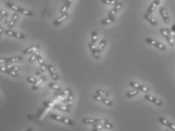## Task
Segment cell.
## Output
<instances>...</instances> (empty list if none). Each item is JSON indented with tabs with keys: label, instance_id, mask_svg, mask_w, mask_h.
Returning <instances> with one entry per match:
<instances>
[{
	"label": "cell",
	"instance_id": "1",
	"mask_svg": "<svg viewBox=\"0 0 175 131\" xmlns=\"http://www.w3.org/2000/svg\"><path fill=\"white\" fill-rule=\"evenodd\" d=\"M6 6L10 9L11 10L14 11H17L18 13H20L22 14L25 15V16H28V17H32L33 16V12L30 10H27V9H23V8H20L17 5H15L11 2H6Z\"/></svg>",
	"mask_w": 175,
	"mask_h": 131
},
{
	"label": "cell",
	"instance_id": "2",
	"mask_svg": "<svg viewBox=\"0 0 175 131\" xmlns=\"http://www.w3.org/2000/svg\"><path fill=\"white\" fill-rule=\"evenodd\" d=\"M50 118H52V120H55V121H58V122H61L65 124L69 125V126H73L74 125V121L69 118H65V117L61 116L59 115L54 114V113H52V114L49 115Z\"/></svg>",
	"mask_w": 175,
	"mask_h": 131
},
{
	"label": "cell",
	"instance_id": "3",
	"mask_svg": "<svg viewBox=\"0 0 175 131\" xmlns=\"http://www.w3.org/2000/svg\"><path fill=\"white\" fill-rule=\"evenodd\" d=\"M159 32L161 33L163 38L165 39L167 42L168 43V45L171 47L174 46V43L173 40H172V37H171V31L169 28H161L159 30Z\"/></svg>",
	"mask_w": 175,
	"mask_h": 131
},
{
	"label": "cell",
	"instance_id": "4",
	"mask_svg": "<svg viewBox=\"0 0 175 131\" xmlns=\"http://www.w3.org/2000/svg\"><path fill=\"white\" fill-rule=\"evenodd\" d=\"M24 58L21 56L12 57H0V64H11L14 63L22 62Z\"/></svg>",
	"mask_w": 175,
	"mask_h": 131
},
{
	"label": "cell",
	"instance_id": "5",
	"mask_svg": "<svg viewBox=\"0 0 175 131\" xmlns=\"http://www.w3.org/2000/svg\"><path fill=\"white\" fill-rule=\"evenodd\" d=\"M145 41H146L147 44L153 45V46H154V47H156V48H158L160 51H165V49H166V47H165L164 45H162L161 42L157 41L156 40H155V39H151V38H146V39H145Z\"/></svg>",
	"mask_w": 175,
	"mask_h": 131
},
{
	"label": "cell",
	"instance_id": "6",
	"mask_svg": "<svg viewBox=\"0 0 175 131\" xmlns=\"http://www.w3.org/2000/svg\"><path fill=\"white\" fill-rule=\"evenodd\" d=\"M129 86L131 87V88L135 89V90H137L138 91L145 93H147L149 91V88H147V87L144 86V85H142V84H137V83L134 82H130Z\"/></svg>",
	"mask_w": 175,
	"mask_h": 131
},
{
	"label": "cell",
	"instance_id": "7",
	"mask_svg": "<svg viewBox=\"0 0 175 131\" xmlns=\"http://www.w3.org/2000/svg\"><path fill=\"white\" fill-rule=\"evenodd\" d=\"M5 34L8 36L13 37V38H15L17 39H24L25 38V36L22 33H20L18 32H16V31H14L12 30H5Z\"/></svg>",
	"mask_w": 175,
	"mask_h": 131
},
{
	"label": "cell",
	"instance_id": "8",
	"mask_svg": "<svg viewBox=\"0 0 175 131\" xmlns=\"http://www.w3.org/2000/svg\"><path fill=\"white\" fill-rule=\"evenodd\" d=\"M47 70L49 73L50 76L53 81H57L59 79V75L56 72V69L52 64H47Z\"/></svg>",
	"mask_w": 175,
	"mask_h": 131
},
{
	"label": "cell",
	"instance_id": "9",
	"mask_svg": "<svg viewBox=\"0 0 175 131\" xmlns=\"http://www.w3.org/2000/svg\"><path fill=\"white\" fill-rule=\"evenodd\" d=\"M92 98H93L94 100L103 103L104 105H108V106H112V105H113V103H112L111 100H110V99H106V97H100V96H98V95L97 94H94L92 96Z\"/></svg>",
	"mask_w": 175,
	"mask_h": 131
},
{
	"label": "cell",
	"instance_id": "10",
	"mask_svg": "<svg viewBox=\"0 0 175 131\" xmlns=\"http://www.w3.org/2000/svg\"><path fill=\"white\" fill-rule=\"evenodd\" d=\"M144 99L148 100L149 102H151L152 103H153L154 105H157V106H162L163 105V103H162L160 99H157L153 96L152 95H149V94H145L144 96Z\"/></svg>",
	"mask_w": 175,
	"mask_h": 131
},
{
	"label": "cell",
	"instance_id": "11",
	"mask_svg": "<svg viewBox=\"0 0 175 131\" xmlns=\"http://www.w3.org/2000/svg\"><path fill=\"white\" fill-rule=\"evenodd\" d=\"M82 122L85 124H103V120L101 119H95V118H83L82 120Z\"/></svg>",
	"mask_w": 175,
	"mask_h": 131
},
{
	"label": "cell",
	"instance_id": "12",
	"mask_svg": "<svg viewBox=\"0 0 175 131\" xmlns=\"http://www.w3.org/2000/svg\"><path fill=\"white\" fill-rule=\"evenodd\" d=\"M68 17H69V14L67 13V12L62 14L60 17H58L57 19L54 20V21H53V24H54V26H59L61 24H63V22L68 18Z\"/></svg>",
	"mask_w": 175,
	"mask_h": 131
},
{
	"label": "cell",
	"instance_id": "13",
	"mask_svg": "<svg viewBox=\"0 0 175 131\" xmlns=\"http://www.w3.org/2000/svg\"><path fill=\"white\" fill-rule=\"evenodd\" d=\"M158 122H159L160 124H162V125H164V126H165V127H168L169 129H171V130L175 131L174 124L170 122V121H168V120H166V119L164 118H158Z\"/></svg>",
	"mask_w": 175,
	"mask_h": 131
},
{
	"label": "cell",
	"instance_id": "14",
	"mask_svg": "<svg viewBox=\"0 0 175 131\" xmlns=\"http://www.w3.org/2000/svg\"><path fill=\"white\" fill-rule=\"evenodd\" d=\"M0 72L2 73H5L7 75H10L13 78H17L18 76V73L17 72L12 71L11 69H9V68L4 66H0Z\"/></svg>",
	"mask_w": 175,
	"mask_h": 131
},
{
	"label": "cell",
	"instance_id": "15",
	"mask_svg": "<svg viewBox=\"0 0 175 131\" xmlns=\"http://www.w3.org/2000/svg\"><path fill=\"white\" fill-rule=\"evenodd\" d=\"M40 50V46L39 45H34V46H30V47H28L25 48L24 50H23L22 51V54H24V55H27V54H32V53H34L36 51H39Z\"/></svg>",
	"mask_w": 175,
	"mask_h": 131
},
{
	"label": "cell",
	"instance_id": "16",
	"mask_svg": "<svg viewBox=\"0 0 175 131\" xmlns=\"http://www.w3.org/2000/svg\"><path fill=\"white\" fill-rule=\"evenodd\" d=\"M88 48L89 50H90V51H91L94 58L95 59V60H100V54L97 53V47H95V45H94L93 43L90 42V43L88 44Z\"/></svg>",
	"mask_w": 175,
	"mask_h": 131
},
{
	"label": "cell",
	"instance_id": "17",
	"mask_svg": "<svg viewBox=\"0 0 175 131\" xmlns=\"http://www.w3.org/2000/svg\"><path fill=\"white\" fill-rule=\"evenodd\" d=\"M159 11L160 14L162 16V20H163L164 24H168L169 22H170V17H169V15L168 12H167L166 9H164V7H161L159 9Z\"/></svg>",
	"mask_w": 175,
	"mask_h": 131
},
{
	"label": "cell",
	"instance_id": "18",
	"mask_svg": "<svg viewBox=\"0 0 175 131\" xmlns=\"http://www.w3.org/2000/svg\"><path fill=\"white\" fill-rule=\"evenodd\" d=\"M73 97H74L73 92L71 90H69V93H68V95L67 96V97L62 100L63 103H65V104L67 105V107L69 108L70 105L72 104V101H73Z\"/></svg>",
	"mask_w": 175,
	"mask_h": 131
},
{
	"label": "cell",
	"instance_id": "19",
	"mask_svg": "<svg viewBox=\"0 0 175 131\" xmlns=\"http://www.w3.org/2000/svg\"><path fill=\"white\" fill-rule=\"evenodd\" d=\"M122 7V2H119V3H118L116 5H115V6L113 7V9H111L110 11L109 12L108 17H113V16H115V14L119 11V10L121 9Z\"/></svg>",
	"mask_w": 175,
	"mask_h": 131
},
{
	"label": "cell",
	"instance_id": "20",
	"mask_svg": "<svg viewBox=\"0 0 175 131\" xmlns=\"http://www.w3.org/2000/svg\"><path fill=\"white\" fill-rule=\"evenodd\" d=\"M73 1V0H66V1H65L64 4H63V6L61 7V10H60V12H61V14L66 13V12L68 11V9H69V8L70 7V5H71Z\"/></svg>",
	"mask_w": 175,
	"mask_h": 131
},
{
	"label": "cell",
	"instance_id": "21",
	"mask_svg": "<svg viewBox=\"0 0 175 131\" xmlns=\"http://www.w3.org/2000/svg\"><path fill=\"white\" fill-rule=\"evenodd\" d=\"M159 3L160 2L158 1V0H153L151 4L149 5V6L148 7V9H147V13L148 14H152V13L153 12L155 8H156L157 5H158Z\"/></svg>",
	"mask_w": 175,
	"mask_h": 131
},
{
	"label": "cell",
	"instance_id": "22",
	"mask_svg": "<svg viewBox=\"0 0 175 131\" xmlns=\"http://www.w3.org/2000/svg\"><path fill=\"white\" fill-rule=\"evenodd\" d=\"M17 19H18V15H17V14H13V15H12V17H11V20L9 22V24H8V27H9V30H11V28H13L14 26H15Z\"/></svg>",
	"mask_w": 175,
	"mask_h": 131
},
{
	"label": "cell",
	"instance_id": "23",
	"mask_svg": "<svg viewBox=\"0 0 175 131\" xmlns=\"http://www.w3.org/2000/svg\"><path fill=\"white\" fill-rule=\"evenodd\" d=\"M143 18H144L147 21H148L150 24H152L153 26H156L157 25V21L154 19L153 17H152L151 14H148L147 13H145L143 14Z\"/></svg>",
	"mask_w": 175,
	"mask_h": 131
},
{
	"label": "cell",
	"instance_id": "24",
	"mask_svg": "<svg viewBox=\"0 0 175 131\" xmlns=\"http://www.w3.org/2000/svg\"><path fill=\"white\" fill-rule=\"evenodd\" d=\"M116 18L115 16H113V17H106V18L101 20L100 23H101L102 25H108V24H111L112 23H114L116 21Z\"/></svg>",
	"mask_w": 175,
	"mask_h": 131
},
{
	"label": "cell",
	"instance_id": "25",
	"mask_svg": "<svg viewBox=\"0 0 175 131\" xmlns=\"http://www.w3.org/2000/svg\"><path fill=\"white\" fill-rule=\"evenodd\" d=\"M41 54L42 53L39 51H39H36L34 52V53H32V54L30 55V58L28 59V62L29 63L35 62V61L37 60V58H38Z\"/></svg>",
	"mask_w": 175,
	"mask_h": 131
},
{
	"label": "cell",
	"instance_id": "26",
	"mask_svg": "<svg viewBox=\"0 0 175 131\" xmlns=\"http://www.w3.org/2000/svg\"><path fill=\"white\" fill-rule=\"evenodd\" d=\"M106 41L105 40V39H102L101 41H100L99 45H98V47H97V53L98 54H100L104 50V48H105V47H106Z\"/></svg>",
	"mask_w": 175,
	"mask_h": 131
},
{
	"label": "cell",
	"instance_id": "27",
	"mask_svg": "<svg viewBox=\"0 0 175 131\" xmlns=\"http://www.w3.org/2000/svg\"><path fill=\"white\" fill-rule=\"evenodd\" d=\"M48 87H49L51 89H52V90L57 91V92H61V90H62V88H61V86H59V85H57V84L53 83V82H50L49 83H48Z\"/></svg>",
	"mask_w": 175,
	"mask_h": 131
},
{
	"label": "cell",
	"instance_id": "28",
	"mask_svg": "<svg viewBox=\"0 0 175 131\" xmlns=\"http://www.w3.org/2000/svg\"><path fill=\"white\" fill-rule=\"evenodd\" d=\"M103 128L105 129H112L113 128V124L110 123L107 119H103Z\"/></svg>",
	"mask_w": 175,
	"mask_h": 131
},
{
	"label": "cell",
	"instance_id": "29",
	"mask_svg": "<svg viewBox=\"0 0 175 131\" xmlns=\"http://www.w3.org/2000/svg\"><path fill=\"white\" fill-rule=\"evenodd\" d=\"M54 109H56L59 110V111H62V112H70V109H69V108L67 107V106H63V105H59V104L54 105Z\"/></svg>",
	"mask_w": 175,
	"mask_h": 131
},
{
	"label": "cell",
	"instance_id": "30",
	"mask_svg": "<svg viewBox=\"0 0 175 131\" xmlns=\"http://www.w3.org/2000/svg\"><path fill=\"white\" fill-rule=\"evenodd\" d=\"M95 94L98 95L100 97H106V98L110 97V94H109L108 92H106V91L104 90H100V89H97V90H95Z\"/></svg>",
	"mask_w": 175,
	"mask_h": 131
},
{
	"label": "cell",
	"instance_id": "31",
	"mask_svg": "<svg viewBox=\"0 0 175 131\" xmlns=\"http://www.w3.org/2000/svg\"><path fill=\"white\" fill-rule=\"evenodd\" d=\"M139 93H140V91L134 89V90H130V91L126 93V97H127V98H131V97H135V96H137V95L139 94Z\"/></svg>",
	"mask_w": 175,
	"mask_h": 131
},
{
	"label": "cell",
	"instance_id": "32",
	"mask_svg": "<svg viewBox=\"0 0 175 131\" xmlns=\"http://www.w3.org/2000/svg\"><path fill=\"white\" fill-rule=\"evenodd\" d=\"M97 41V32L94 30L91 32V42L93 43L94 45H95Z\"/></svg>",
	"mask_w": 175,
	"mask_h": 131
},
{
	"label": "cell",
	"instance_id": "33",
	"mask_svg": "<svg viewBox=\"0 0 175 131\" xmlns=\"http://www.w3.org/2000/svg\"><path fill=\"white\" fill-rule=\"evenodd\" d=\"M101 2L104 4L109 5H114V6L119 3L117 0H101Z\"/></svg>",
	"mask_w": 175,
	"mask_h": 131
},
{
	"label": "cell",
	"instance_id": "34",
	"mask_svg": "<svg viewBox=\"0 0 175 131\" xmlns=\"http://www.w3.org/2000/svg\"><path fill=\"white\" fill-rule=\"evenodd\" d=\"M4 66L9 68V69H11L12 71L15 72H19L20 68L17 66H14V65H10V64H4Z\"/></svg>",
	"mask_w": 175,
	"mask_h": 131
},
{
	"label": "cell",
	"instance_id": "35",
	"mask_svg": "<svg viewBox=\"0 0 175 131\" xmlns=\"http://www.w3.org/2000/svg\"><path fill=\"white\" fill-rule=\"evenodd\" d=\"M26 81H27L30 84H32V85L37 84L38 82H39L36 78H33V77H31V76H29V77L26 78Z\"/></svg>",
	"mask_w": 175,
	"mask_h": 131
},
{
	"label": "cell",
	"instance_id": "36",
	"mask_svg": "<svg viewBox=\"0 0 175 131\" xmlns=\"http://www.w3.org/2000/svg\"><path fill=\"white\" fill-rule=\"evenodd\" d=\"M43 81H42L41 79L39 80V82H38V83L36 84H34V85H32V90H37L38 89H39V88L42 86V83H43Z\"/></svg>",
	"mask_w": 175,
	"mask_h": 131
},
{
	"label": "cell",
	"instance_id": "37",
	"mask_svg": "<svg viewBox=\"0 0 175 131\" xmlns=\"http://www.w3.org/2000/svg\"><path fill=\"white\" fill-rule=\"evenodd\" d=\"M0 14L2 15V16H3L4 17H5V18L9 17V14L8 13V12H6L5 11H4V10L2 9H1V8H0Z\"/></svg>",
	"mask_w": 175,
	"mask_h": 131
},
{
	"label": "cell",
	"instance_id": "38",
	"mask_svg": "<svg viewBox=\"0 0 175 131\" xmlns=\"http://www.w3.org/2000/svg\"><path fill=\"white\" fill-rule=\"evenodd\" d=\"M0 22H2V23H3V24H7V25L9 24V21H8L7 18L4 17L1 14H0Z\"/></svg>",
	"mask_w": 175,
	"mask_h": 131
},
{
	"label": "cell",
	"instance_id": "39",
	"mask_svg": "<svg viewBox=\"0 0 175 131\" xmlns=\"http://www.w3.org/2000/svg\"><path fill=\"white\" fill-rule=\"evenodd\" d=\"M171 31L173 32H175V24H174L173 26H171Z\"/></svg>",
	"mask_w": 175,
	"mask_h": 131
},
{
	"label": "cell",
	"instance_id": "40",
	"mask_svg": "<svg viewBox=\"0 0 175 131\" xmlns=\"http://www.w3.org/2000/svg\"><path fill=\"white\" fill-rule=\"evenodd\" d=\"M2 32H3V27L2 26H0V36L2 33Z\"/></svg>",
	"mask_w": 175,
	"mask_h": 131
},
{
	"label": "cell",
	"instance_id": "41",
	"mask_svg": "<svg viewBox=\"0 0 175 131\" xmlns=\"http://www.w3.org/2000/svg\"><path fill=\"white\" fill-rule=\"evenodd\" d=\"M91 131H101L100 129H97V128H93L91 130Z\"/></svg>",
	"mask_w": 175,
	"mask_h": 131
},
{
	"label": "cell",
	"instance_id": "42",
	"mask_svg": "<svg viewBox=\"0 0 175 131\" xmlns=\"http://www.w3.org/2000/svg\"><path fill=\"white\" fill-rule=\"evenodd\" d=\"M26 131H32V130L31 128H28V129H26Z\"/></svg>",
	"mask_w": 175,
	"mask_h": 131
},
{
	"label": "cell",
	"instance_id": "43",
	"mask_svg": "<svg viewBox=\"0 0 175 131\" xmlns=\"http://www.w3.org/2000/svg\"><path fill=\"white\" fill-rule=\"evenodd\" d=\"M165 131H170V130H165Z\"/></svg>",
	"mask_w": 175,
	"mask_h": 131
},
{
	"label": "cell",
	"instance_id": "44",
	"mask_svg": "<svg viewBox=\"0 0 175 131\" xmlns=\"http://www.w3.org/2000/svg\"><path fill=\"white\" fill-rule=\"evenodd\" d=\"M62 1H63V2H65V1H66V0H62Z\"/></svg>",
	"mask_w": 175,
	"mask_h": 131
},
{
	"label": "cell",
	"instance_id": "45",
	"mask_svg": "<svg viewBox=\"0 0 175 131\" xmlns=\"http://www.w3.org/2000/svg\"><path fill=\"white\" fill-rule=\"evenodd\" d=\"M158 1H159V2H160V1H161V0H158Z\"/></svg>",
	"mask_w": 175,
	"mask_h": 131
},
{
	"label": "cell",
	"instance_id": "46",
	"mask_svg": "<svg viewBox=\"0 0 175 131\" xmlns=\"http://www.w3.org/2000/svg\"><path fill=\"white\" fill-rule=\"evenodd\" d=\"M174 39H175V36H174Z\"/></svg>",
	"mask_w": 175,
	"mask_h": 131
}]
</instances>
